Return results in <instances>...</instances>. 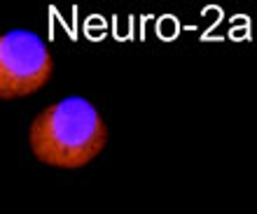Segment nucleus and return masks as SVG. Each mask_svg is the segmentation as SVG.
<instances>
[{"label":"nucleus","mask_w":257,"mask_h":214,"mask_svg":"<svg viewBox=\"0 0 257 214\" xmlns=\"http://www.w3.org/2000/svg\"><path fill=\"white\" fill-rule=\"evenodd\" d=\"M108 128L96 107L70 96L45 107L31 124V149L38 160L54 168H82L103 152Z\"/></svg>","instance_id":"f257e3e1"},{"label":"nucleus","mask_w":257,"mask_h":214,"mask_svg":"<svg viewBox=\"0 0 257 214\" xmlns=\"http://www.w3.org/2000/svg\"><path fill=\"white\" fill-rule=\"evenodd\" d=\"M52 54L31 30L0 35V98L12 100L35 94L52 77Z\"/></svg>","instance_id":"f03ea898"}]
</instances>
